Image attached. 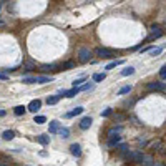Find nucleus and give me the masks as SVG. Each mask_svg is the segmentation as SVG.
<instances>
[{"label": "nucleus", "mask_w": 166, "mask_h": 166, "mask_svg": "<svg viewBox=\"0 0 166 166\" xmlns=\"http://www.w3.org/2000/svg\"><path fill=\"white\" fill-rule=\"evenodd\" d=\"M141 164H143V166H153V164H155V160H153L151 156L145 155L143 156V161H141Z\"/></svg>", "instance_id": "15"}, {"label": "nucleus", "mask_w": 166, "mask_h": 166, "mask_svg": "<svg viewBox=\"0 0 166 166\" xmlns=\"http://www.w3.org/2000/svg\"><path fill=\"white\" fill-rule=\"evenodd\" d=\"M118 151H120V153H125V151H126V145H120V146H118Z\"/></svg>", "instance_id": "34"}, {"label": "nucleus", "mask_w": 166, "mask_h": 166, "mask_svg": "<svg viewBox=\"0 0 166 166\" xmlns=\"http://www.w3.org/2000/svg\"><path fill=\"white\" fill-rule=\"evenodd\" d=\"M121 131H123V126H113L111 129H108V133H106V136H108V140H110V138H113V136H118L120 135V133Z\"/></svg>", "instance_id": "6"}, {"label": "nucleus", "mask_w": 166, "mask_h": 166, "mask_svg": "<svg viewBox=\"0 0 166 166\" xmlns=\"http://www.w3.org/2000/svg\"><path fill=\"white\" fill-rule=\"evenodd\" d=\"M123 63V60H115V62H111V63H108L106 67H105V70H111V68H116L118 65Z\"/></svg>", "instance_id": "21"}, {"label": "nucleus", "mask_w": 166, "mask_h": 166, "mask_svg": "<svg viewBox=\"0 0 166 166\" xmlns=\"http://www.w3.org/2000/svg\"><path fill=\"white\" fill-rule=\"evenodd\" d=\"M23 83H35V76H25Z\"/></svg>", "instance_id": "31"}, {"label": "nucleus", "mask_w": 166, "mask_h": 166, "mask_svg": "<svg viewBox=\"0 0 166 166\" xmlns=\"http://www.w3.org/2000/svg\"><path fill=\"white\" fill-rule=\"evenodd\" d=\"M93 87H95L93 83H87V85H82L78 90H80V91H87V90H93Z\"/></svg>", "instance_id": "26"}, {"label": "nucleus", "mask_w": 166, "mask_h": 166, "mask_svg": "<svg viewBox=\"0 0 166 166\" xmlns=\"http://www.w3.org/2000/svg\"><path fill=\"white\" fill-rule=\"evenodd\" d=\"M90 58H91V50L90 48H80V52H78V60L82 63H87V62H90Z\"/></svg>", "instance_id": "3"}, {"label": "nucleus", "mask_w": 166, "mask_h": 166, "mask_svg": "<svg viewBox=\"0 0 166 166\" xmlns=\"http://www.w3.org/2000/svg\"><path fill=\"white\" fill-rule=\"evenodd\" d=\"M37 140H38V143H42V145H48V143H50V136H47V135H38Z\"/></svg>", "instance_id": "19"}, {"label": "nucleus", "mask_w": 166, "mask_h": 166, "mask_svg": "<svg viewBox=\"0 0 166 166\" xmlns=\"http://www.w3.org/2000/svg\"><path fill=\"white\" fill-rule=\"evenodd\" d=\"M45 121H47V118H45L43 115H40V116H35V123H37V125H42V123H45Z\"/></svg>", "instance_id": "28"}, {"label": "nucleus", "mask_w": 166, "mask_h": 166, "mask_svg": "<svg viewBox=\"0 0 166 166\" xmlns=\"http://www.w3.org/2000/svg\"><path fill=\"white\" fill-rule=\"evenodd\" d=\"M133 73H135V68H133V67H126L125 70H121V76H129Z\"/></svg>", "instance_id": "22"}, {"label": "nucleus", "mask_w": 166, "mask_h": 166, "mask_svg": "<svg viewBox=\"0 0 166 166\" xmlns=\"http://www.w3.org/2000/svg\"><path fill=\"white\" fill-rule=\"evenodd\" d=\"M121 141V136H113V138L108 140V146L113 148V146H118V143Z\"/></svg>", "instance_id": "16"}, {"label": "nucleus", "mask_w": 166, "mask_h": 166, "mask_svg": "<svg viewBox=\"0 0 166 166\" xmlns=\"http://www.w3.org/2000/svg\"><path fill=\"white\" fill-rule=\"evenodd\" d=\"M85 80H87V78H85V76H82V78H76V80H73V88H80V87H82V83L85 82Z\"/></svg>", "instance_id": "25"}, {"label": "nucleus", "mask_w": 166, "mask_h": 166, "mask_svg": "<svg viewBox=\"0 0 166 166\" xmlns=\"http://www.w3.org/2000/svg\"><path fill=\"white\" fill-rule=\"evenodd\" d=\"M149 50H151V47H143V48H141V53H145V52H149Z\"/></svg>", "instance_id": "35"}, {"label": "nucleus", "mask_w": 166, "mask_h": 166, "mask_svg": "<svg viewBox=\"0 0 166 166\" xmlns=\"http://www.w3.org/2000/svg\"><path fill=\"white\" fill-rule=\"evenodd\" d=\"M160 76L163 80H166V65H163V67H161V70H160Z\"/></svg>", "instance_id": "30"}, {"label": "nucleus", "mask_w": 166, "mask_h": 166, "mask_svg": "<svg viewBox=\"0 0 166 166\" xmlns=\"http://www.w3.org/2000/svg\"><path fill=\"white\" fill-rule=\"evenodd\" d=\"M110 115H111V108H105L102 111V116H110Z\"/></svg>", "instance_id": "33"}, {"label": "nucleus", "mask_w": 166, "mask_h": 166, "mask_svg": "<svg viewBox=\"0 0 166 166\" xmlns=\"http://www.w3.org/2000/svg\"><path fill=\"white\" fill-rule=\"evenodd\" d=\"M0 23H2V20H0Z\"/></svg>", "instance_id": "40"}, {"label": "nucleus", "mask_w": 166, "mask_h": 166, "mask_svg": "<svg viewBox=\"0 0 166 166\" xmlns=\"http://www.w3.org/2000/svg\"><path fill=\"white\" fill-rule=\"evenodd\" d=\"M50 82H53V78L52 76H35V83H50Z\"/></svg>", "instance_id": "11"}, {"label": "nucleus", "mask_w": 166, "mask_h": 166, "mask_svg": "<svg viewBox=\"0 0 166 166\" xmlns=\"http://www.w3.org/2000/svg\"><path fill=\"white\" fill-rule=\"evenodd\" d=\"M153 166H166V164H164V163H161V161H156V163L153 164Z\"/></svg>", "instance_id": "37"}, {"label": "nucleus", "mask_w": 166, "mask_h": 166, "mask_svg": "<svg viewBox=\"0 0 166 166\" xmlns=\"http://www.w3.org/2000/svg\"><path fill=\"white\" fill-rule=\"evenodd\" d=\"M7 115V111H3V110H0V116H5Z\"/></svg>", "instance_id": "38"}, {"label": "nucleus", "mask_w": 166, "mask_h": 166, "mask_svg": "<svg viewBox=\"0 0 166 166\" xmlns=\"http://www.w3.org/2000/svg\"><path fill=\"white\" fill-rule=\"evenodd\" d=\"M58 135L62 136L63 140H67L68 136H70V129H68V128H60L58 129Z\"/></svg>", "instance_id": "20"}, {"label": "nucleus", "mask_w": 166, "mask_h": 166, "mask_svg": "<svg viewBox=\"0 0 166 166\" xmlns=\"http://www.w3.org/2000/svg\"><path fill=\"white\" fill-rule=\"evenodd\" d=\"M161 52H163V48H151V50H149V55H151V56H158Z\"/></svg>", "instance_id": "27"}, {"label": "nucleus", "mask_w": 166, "mask_h": 166, "mask_svg": "<svg viewBox=\"0 0 166 166\" xmlns=\"http://www.w3.org/2000/svg\"><path fill=\"white\" fill-rule=\"evenodd\" d=\"M25 110H27V108L23 106V105H18V106H15V108H14V113H15L17 116H22L23 113H25Z\"/></svg>", "instance_id": "18"}, {"label": "nucleus", "mask_w": 166, "mask_h": 166, "mask_svg": "<svg viewBox=\"0 0 166 166\" xmlns=\"http://www.w3.org/2000/svg\"><path fill=\"white\" fill-rule=\"evenodd\" d=\"M70 153H71L73 156H76V158L82 156V146H80L78 143H73V145L70 146Z\"/></svg>", "instance_id": "8"}, {"label": "nucleus", "mask_w": 166, "mask_h": 166, "mask_svg": "<svg viewBox=\"0 0 166 166\" xmlns=\"http://www.w3.org/2000/svg\"><path fill=\"white\" fill-rule=\"evenodd\" d=\"M151 146L155 148V149H160V148H163V143H161V141H155V143H153Z\"/></svg>", "instance_id": "32"}, {"label": "nucleus", "mask_w": 166, "mask_h": 166, "mask_svg": "<svg viewBox=\"0 0 166 166\" xmlns=\"http://www.w3.org/2000/svg\"><path fill=\"white\" fill-rule=\"evenodd\" d=\"M95 55L96 56H100V58H113V56H115V50H111V48H96L95 50Z\"/></svg>", "instance_id": "2"}, {"label": "nucleus", "mask_w": 166, "mask_h": 166, "mask_svg": "<svg viewBox=\"0 0 166 166\" xmlns=\"http://www.w3.org/2000/svg\"><path fill=\"white\" fill-rule=\"evenodd\" d=\"M7 78H9V76H7L5 73H0V80H7Z\"/></svg>", "instance_id": "36"}, {"label": "nucleus", "mask_w": 166, "mask_h": 166, "mask_svg": "<svg viewBox=\"0 0 166 166\" xmlns=\"http://www.w3.org/2000/svg\"><path fill=\"white\" fill-rule=\"evenodd\" d=\"M129 91H131V85H126V87H121L118 90V95H126Z\"/></svg>", "instance_id": "24"}, {"label": "nucleus", "mask_w": 166, "mask_h": 166, "mask_svg": "<svg viewBox=\"0 0 166 166\" xmlns=\"http://www.w3.org/2000/svg\"><path fill=\"white\" fill-rule=\"evenodd\" d=\"M58 129H60V121L58 120H52L50 125H48V131L50 133H58Z\"/></svg>", "instance_id": "7"}, {"label": "nucleus", "mask_w": 166, "mask_h": 166, "mask_svg": "<svg viewBox=\"0 0 166 166\" xmlns=\"http://www.w3.org/2000/svg\"><path fill=\"white\" fill-rule=\"evenodd\" d=\"M60 98H62V96H58V95L48 96V98H47V105H56V103L60 102Z\"/></svg>", "instance_id": "17"}, {"label": "nucleus", "mask_w": 166, "mask_h": 166, "mask_svg": "<svg viewBox=\"0 0 166 166\" xmlns=\"http://www.w3.org/2000/svg\"><path fill=\"white\" fill-rule=\"evenodd\" d=\"M40 106H42V102H40V100H32V102L28 103L27 110L32 111V113H37V111L40 110Z\"/></svg>", "instance_id": "5"}, {"label": "nucleus", "mask_w": 166, "mask_h": 166, "mask_svg": "<svg viewBox=\"0 0 166 166\" xmlns=\"http://www.w3.org/2000/svg\"><path fill=\"white\" fill-rule=\"evenodd\" d=\"M91 123H93V120L90 118V116H85V118H82V121H80V128L82 129H88L91 126Z\"/></svg>", "instance_id": "9"}, {"label": "nucleus", "mask_w": 166, "mask_h": 166, "mask_svg": "<svg viewBox=\"0 0 166 166\" xmlns=\"http://www.w3.org/2000/svg\"><path fill=\"white\" fill-rule=\"evenodd\" d=\"M75 67V63L73 62H65L63 65H62V67H60V68H63V70H67V68H73Z\"/></svg>", "instance_id": "29"}, {"label": "nucleus", "mask_w": 166, "mask_h": 166, "mask_svg": "<svg viewBox=\"0 0 166 166\" xmlns=\"http://www.w3.org/2000/svg\"><path fill=\"white\" fill-rule=\"evenodd\" d=\"M146 88H148V90L164 91V90H166V83H163V82H151V83H148V85H146Z\"/></svg>", "instance_id": "4"}, {"label": "nucleus", "mask_w": 166, "mask_h": 166, "mask_svg": "<svg viewBox=\"0 0 166 166\" xmlns=\"http://www.w3.org/2000/svg\"><path fill=\"white\" fill-rule=\"evenodd\" d=\"M0 166H5V164H0Z\"/></svg>", "instance_id": "39"}, {"label": "nucleus", "mask_w": 166, "mask_h": 166, "mask_svg": "<svg viewBox=\"0 0 166 166\" xmlns=\"http://www.w3.org/2000/svg\"><path fill=\"white\" fill-rule=\"evenodd\" d=\"M123 156L128 158V160H131L133 163L141 164V161H143V156H145V155H143L141 151H138V149H135V151H125Z\"/></svg>", "instance_id": "1"}, {"label": "nucleus", "mask_w": 166, "mask_h": 166, "mask_svg": "<svg viewBox=\"0 0 166 166\" xmlns=\"http://www.w3.org/2000/svg\"><path fill=\"white\" fill-rule=\"evenodd\" d=\"M83 110H85L83 106H76V108H73V111L67 113V116H68V118H73V116H76V115H82Z\"/></svg>", "instance_id": "10"}, {"label": "nucleus", "mask_w": 166, "mask_h": 166, "mask_svg": "<svg viewBox=\"0 0 166 166\" xmlns=\"http://www.w3.org/2000/svg\"><path fill=\"white\" fill-rule=\"evenodd\" d=\"M2 138L5 140V141H10V140H14V138H15V133L12 131V129H7V131H3V133H2Z\"/></svg>", "instance_id": "13"}, {"label": "nucleus", "mask_w": 166, "mask_h": 166, "mask_svg": "<svg viewBox=\"0 0 166 166\" xmlns=\"http://www.w3.org/2000/svg\"><path fill=\"white\" fill-rule=\"evenodd\" d=\"M105 78H106V75H105V73H95V75H93V82H96V83L103 82Z\"/></svg>", "instance_id": "23"}, {"label": "nucleus", "mask_w": 166, "mask_h": 166, "mask_svg": "<svg viewBox=\"0 0 166 166\" xmlns=\"http://www.w3.org/2000/svg\"><path fill=\"white\" fill-rule=\"evenodd\" d=\"M78 93H80L78 88H71V90H68V91L63 90V96H67V98H73L75 95H78Z\"/></svg>", "instance_id": "14"}, {"label": "nucleus", "mask_w": 166, "mask_h": 166, "mask_svg": "<svg viewBox=\"0 0 166 166\" xmlns=\"http://www.w3.org/2000/svg\"><path fill=\"white\" fill-rule=\"evenodd\" d=\"M56 68H60V65L50 63V65H42V71H55Z\"/></svg>", "instance_id": "12"}]
</instances>
